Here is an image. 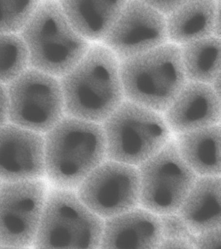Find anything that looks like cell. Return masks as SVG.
Wrapping results in <instances>:
<instances>
[{
	"mask_svg": "<svg viewBox=\"0 0 221 249\" xmlns=\"http://www.w3.org/2000/svg\"><path fill=\"white\" fill-rule=\"evenodd\" d=\"M45 177L42 134L13 124L0 127V180H32Z\"/></svg>",
	"mask_w": 221,
	"mask_h": 249,
	"instance_id": "7c38bea8",
	"label": "cell"
},
{
	"mask_svg": "<svg viewBox=\"0 0 221 249\" xmlns=\"http://www.w3.org/2000/svg\"><path fill=\"white\" fill-rule=\"evenodd\" d=\"M19 34L29 67L57 78L70 72L91 46L73 28L57 0H41Z\"/></svg>",
	"mask_w": 221,
	"mask_h": 249,
	"instance_id": "3957f363",
	"label": "cell"
},
{
	"mask_svg": "<svg viewBox=\"0 0 221 249\" xmlns=\"http://www.w3.org/2000/svg\"><path fill=\"white\" fill-rule=\"evenodd\" d=\"M101 125L107 160L137 167L174 136L162 113L126 100Z\"/></svg>",
	"mask_w": 221,
	"mask_h": 249,
	"instance_id": "5b68a950",
	"label": "cell"
},
{
	"mask_svg": "<svg viewBox=\"0 0 221 249\" xmlns=\"http://www.w3.org/2000/svg\"><path fill=\"white\" fill-rule=\"evenodd\" d=\"M44 134L45 176L55 188L76 190L107 160L101 124L64 115Z\"/></svg>",
	"mask_w": 221,
	"mask_h": 249,
	"instance_id": "7a4b0ae2",
	"label": "cell"
},
{
	"mask_svg": "<svg viewBox=\"0 0 221 249\" xmlns=\"http://www.w3.org/2000/svg\"><path fill=\"white\" fill-rule=\"evenodd\" d=\"M221 1L188 0L165 17L169 42L180 46L214 36L221 38Z\"/></svg>",
	"mask_w": 221,
	"mask_h": 249,
	"instance_id": "9a60e30c",
	"label": "cell"
},
{
	"mask_svg": "<svg viewBox=\"0 0 221 249\" xmlns=\"http://www.w3.org/2000/svg\"><path fill=\"white\" fill-rule=\"evenodd\" d=\"M8 121L27 130L46 134L64 116L60 81L32 68L7 87Z\"/></svg>",
	"mask_w": 221,
	"mask_h": 249,
	"instance_id": "52a82bcc",
	"label": "cell"
},
{
	"mask_svg": "<svg viewBox=\"0 0 221 249\" xmlns=\"http://www.w3.org/2000/svg\"><path fill=\"white\" fill-rule=\"evenodd\" d=\"M221 177H198L178 210L193 234L221 228Z\"/></svg>",
	"mask_w": 221,
	"mask_h": 249,
	"instance_id": "e0dca14e",
	"label": "cell"
},
{
	"mask_svg": "<svg viewBox=\"0 0 221 249\" xmlns=\"http://www.w3.org/2000/svg\"><path fill=\"white\" fill-rule=\"evenodd\" d=\"M179 46L188 82L210 85L221 76V38L211 36Z\"/></svg>",
	"mask_w": 221,
	"mask_h": 249,
	"instance_id": "d6986e66",
	"label": "cell"
},
{
	"mask_svg": "<svg viewBox=\"0 0 221 249\" xmlns=\"http://www.w3.org/2000/svg\"><path fill=\"white\" fill-rule=\"evenodd\" d=\"M8 121V97L7 87L0 84V127Z\"/></svg>",
	"mask_w": 221,
	"mask_h": 249,
	"instance_id": "d4e9b609",
	"label": "cell"
},
{
	"mask_svg": "<svg viewBox=\"0 0 221 249\" xmlns=\"http://www.w3.org/2000/svg\"><path fill=\"white\" fill-rule=\"evenodd\" d=\"M120 74L125 100L162 114L188 82L172 42L120 61Z\"/></svg>",
	"mask_w": 221,
	"mask_h": 249,
	"instance_id": "277c9868",
	"label": "cell"
},
{
	"mask_svg": "<svg viewBox=\"0 0 221 249\" xmlns=\"http://www.w3.org/2000/svg\"><path fill=\"white\" fill-rule=\"evenodd\" d=\"M65 115L102 124L125 100L120 61L101 43L90 46L60 78Z\"/></svg>",
	"mask_w": 221,
	"mask_h": 249,
	"instance_id": "6da1fadb",
	"label": "cell"
},
{
	"mask_svg": "<svg viewBox=\"0 0 221 249\" xmlns=\"http://www.w3.org/2000/svg\"><path fill=\"white\" fill-rule=\"evenodd\" d=\"M74 30L88 41L101 42L128 0H57Z\"/></svg>",
	"mask_w": 221,
	"mask_h": 249,
	"instance_id": "2e32d148",
	"label": "cell"
},
{
	"mask_svg": "<svg viewBox=\"0 0 221 249\" xmlns=\"http://www.w3.org/2000/svg\"><path fill=\"white\" fill-rule=\"evenodd\" d=\"M1 183H2V181H1V180H0V185H1Z\"/></svg>",
	"mask_w": 221,
	"mask_h": 249,
	"instance_id": "83f0119b",
	"label": "cell"
},
{
	"mask_svg": "<svg viewBox=\"0 0 221 249\" xmlns=\"http://www.w3.org/2000/svg\"><path fill=\"white\" fill-rule=\"evenodd\" d=\"M104 220L77 196L76 190L47 193L32 246L36 249H99Z\"/></svg>",
	"mask_w": 221,
	"mask_h": 249,
	"instance_id": "8992f818",
	"label": "cell"
},
{
	"mask_svg": "<svg viewBox=\"0 0 221 249\" xmlns=\"http://www.w3.org/2000/svg\"><path fill=\"white\" fill-rule=\"evenodd\" d=\"M215 1H221V0H215Z\"/></svg>",
	"mask_w": 221,
	"mask_h": 249,
	"instance_id": "4316f807",
	"label": "cell"
},
{
	"mask_svg": "<svg viewBox=\"0 0 221 249\" xmlns=\"http://www.w3.org/2000/svg\"><path fill=\"white\" fill-rule=\"evenodd\" d=\"M174 138L182 160L198 177H221V124Z\"/></svg>",
	"mask_w": 221,
	"mask_h": 249,
	"instance_id": "ac0fdd59",
	"label": "cell"
},
{
	"mask_svg": "<svg viewBox=\"0 0 221 249\" xmlns=\"http://www.w3.org/2000/svg\"><path fill=\"white\" fill-rule=\"evenodd\" d=\"M163 116L173 136L220 124L221 96L210 85L187 82Z\"/></svg>",
	"mask_w": 221,
	"mask_h": 249,
	"instance_id": "4fadbf2b",
	"label": "cell"
},
{
	"mask_svg": "<svg viewBox=\"0 0 221 249\" xmlns=\"http://www.w3.org/2000/svg\"><path fill=\"white\" fill-rule=\"evenodd\" d=\"M165 17L171 14L188 0H138Z\"/></svg>",
	"mask_w": 221,
	"mask_h": 249,
	"instance_id": "cb8c5ba5",
	"label": "cell"
},
{
	"mask_svg": "<svg viewBox=\"0 0 221 249\" xmlns=\"http://www.w3.org/2000/svg\"><path fill=\"white\" fill-rule=\"evenodd\" d=\"M161 240L158 249H195V235L177 213L159 216Z\"/></svg>",
	"mask_w": 221,
	"mask_h": 249,
	"instance_id": "7402d4cb",
	"label": "cell"
},
{
	"mask_svg": "<svg viewBox=\"0 0 221 249\" xmlns=\"http://www.w3.org/2000/svg\"><path fill=\"white\" fill-rule=\"evenodd\" d=\"M221 76L217 77L211 82L210 86L217 95L221 96Z\"/></svg>",
	"mask_w": 221,
	"mask_h": 249,
	"instance_id": "484cf974",
	"label": "cell"
},
{
	"mask_svg": "<svg viewBox=\"0 0 221 249\" xmlns=\"http://www.w3.org/2000/svg\"><path fill=\"white\" fill-rule=\"evenodd\" d=\"M77 196L103 220L139 206L137 167L107 160L93 170L76 189Z\"/></svg>",
	"mask_w": 221,
	"mask_h": 249,
	"instance_id": "30bf717a",
	"label": "cell"
},
{
	"mask_svg": "<svg viewBox=\"0 0 221 249\" xmlns=\"http://www.w3.org/2000/svg\"><path fill=\"white\" fill-rule=\"evenodd\" d=\"M41 0H0V34H19Z\"/></svg>",
	"mask_w": 221,
	"mask_h": 249,
	"instance_id": "44dd1931",
	"label": "cell"
},
{
	"mask_svg": "<svg viewBox=\"0 0 221 249\" xmlns=\"http://www.w3.org/2000/svg\"><path fill=\"white\" fill-rule=\"evenodd\" d=\"M168 41L164 15L138 0H128L100 43L121 61Z\"/></svg>",
	"mask_w": 221,
	"mask_h": 249,
	"instance_id": "8fae6325",
	"label": "cell"
},
{
	"mask_svg": "<svg viewBox=\"0 0 221 249\" xmlns=\"http://www.w3.org/2000/svg\"><path fill=\"white\" fill-rule=\"evenodd\" d=\"M195 249H221V228L209 230L195 235Z\"/></svg>",
	"mask_w": 221,
	"mask_h": 249,
	"instance_id": "603a6c76",
	"label": "cell"
},
{
	"mask_svg": "<svg viewBox=\"0 0 221 249\" xmlns=\"http://www.w3.org/2000/svg\"><path fill=\"white\" fill-rule=\"evenodd\" d=\"M48 193L42 179L0 185V247L32 246Z\"/></svg>",
	"mask_w": 221,
	"mask_h": 249,
	"instance_id": "9c48e42d",
	"label": "cell"
},
{
	"mask_svg": "<svg viewBox=\"0 0 221 249\" xmlns=\"http://www.w3.org/2000/svg\"><path fill=\"white\" fill-rule=\"evenodd\" d=\"M138 169L139 206L159 216L177 213L198 178L182 160L174 136Z\"/></svg>",
	"mask_w": 221,
	"mask_h": 249,
	"instance_id": "ba28073f",
	"label": "cell"
},
{
	"mask_svg": "<svg viewBox=\"0 0 221 249\" xmlns=\"http://www.w3.org/2000/svg\"><path fill=\"white\" fill-rule=\"evenodd\" d=\"M161 233L159 215L138 206L104 220L99 249H158Z\"/></svg>",
	"mask_w": 221,
	"mask_h": 249,
	"instance_id": "5bb4252c",
	"label": "cell"
},
{
	"mask_svg": "<svg viewBox=\"0 0 221 249\" xmlns=\"http://www.w3.org/2000/svg\"><path fill=\"white\" fill-rule=\"evenodd\" d=\"M28 67V51L20 35L0 34V84H8Z\"/></svg>",
	"mask_w": 221,
	"mask_h": 249,
	"instance_id": "ffe728a7",
	"label": "cell"
}]
</instances>
